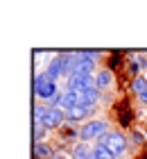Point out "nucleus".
<instances>
[{"mask_svg": "<svg viewBox=\"0 0 147 159\" xmlns=\"http://www.w3.org/2000/svg\"><path fill=\"white\" fill-rule=\"evenodd\" d=\"M34 157L36 159H52L54 155H52V150H50V146L48 143H34Z\"/></svg>", "mask_w": 147, "mask_h": 159, "instance_id": "9", "label": "nucleus"}, {"mask_svg": "<svg viewBox=\"0 0 147 159\" xmlns=\"http://www.w3.org/2000/svg\"><path fill=\"white\" fill-rule=\"evenodd\" d=\"M79 73H84V75H91L93 70H95V61H88V59H84L82 64H79Z\"/></svg>", "mask_w": 147, "mask_h": 159, "instance_id": "15", "label": "nucleus"}, {"mask_svg": "<svg viewBox=\"0 0 147 159\" xmlns=\"http://www.w3.org/2000/svg\"><path fill=\"white\" fill-rule=\"evenodd\" d=\"M93 155V150L86 146V143H77L75 150H72V159H88Z\"/></svg>", "mask_w": 147, "mask_h": 159, "instance_id": "10", "label": "nucleus"}, {"mask_svg": "<svg viewBox=\"0 0 147 159\" xmlns=\"http://www.w3.org/2000/svg\"><path fill=\"white\" fill-rule=\"evenodd\" d=\"M45 75H48L50 82H57V80L63 75V57H54V59L50 61V66H48V70H45Z\"/></svg>", "mask_w": 147, "mask_h": 159, "instance_id": "6", "label": "nucleus"}, {"mask_svg": "<svg viewBox=\"0 0 147 159\" xmlns=\"http://www.w3.org/2000/svg\"><path fill=\"white\" fill-rule=\"evenodd\" d=\"M131 91L138 93V96H143V93L147 91V80L145 77H136L134 82H131Z\"/></svg>", "mask_w": 147, "mask_h": 159, "instance_id": "13", "label": "nucleus"}, {"mask_svg": "<svg viewBox=\"0 0 147 159\" xmlns=\"http://www.w3.org/2000/svg\"><path fill=\"white\" fill-rule=\"evenodd\" d=\"M95 57H97V50H82V59L95 61Z\"/></svg>", "mask_w": 147, "mask_h": 159, "instance_id": "17", "label": "nucleus"}, {"mask_svg": "<svg viewBox=\"0 0 147 159\" xmlns=\"http://www.w3.org/2000/svg\"><path fill=\"white\" fill-rule=\"evenodd\" d=\"M77 105H79V93L77 91H66L61 96V105L59 107L68 111V109H72V107H77Z\"/></svg>", "mask_w": 147, "mask_h": 159, "instance_id": "8", "label": "nucleus"}, {"mask_svg": "<svg viewBox=\"0 0 147 159\" xmlns=\"http://www.w3.org/2000/svg\"><path fill=\"white\" fill-rule=\"evenodd\" d=\"M131 141H134V143H141V141H143V134H141V132H131Z\"/></svg>", "mask_w": 147, "mask_h": 159, "instance_id": "18", "label": "nucleus"}, {"mask_svg": "<svg viewBox=\"0 0 147 159\" xmlns=\"http://www.w3.org/2000/svg\"><path fill=\"white\" fill-rule=\"evenodd\" d=\"M95 111V105H77V107H72V109L66 111V118L68 120H84L88 114H93Z\"/></svg>", "mask_w": 147, "mask_h": 159, "instance_id": "4", "label": "nucleus"}, {"mask_svg": "<svg viewBox=\"0 0 147 159\" xmlns=\"http://www.w3.org/2000/svg\"><path fill=\"white\" fill-rule=\"evenodd\" d=\"M95 82H97V89H106V86L113 82L111 70H100V73H97V77H95Z\"/></svg>", "mask_w": 147, "mask_h": 159, "instance_id": "11", "label": "nucleus"}, {"mask_svg": "<svg viewBox=\"0 0 147 159\" xmlns=\"http://www.w3.org/2000/svg\"><path fill=\"white\" fill-rule=\"evenodd\" d=\"M52 159H68V157H66V155H54Z\"/></svg>", "mask_w": 147, "mask_h": 159, "instance_id": "20", "label": "nucleus"}, {"mask_svg": "<svg viewBox=\"0 0 147 159\" xmlns=\"http://www.w3.org/2000/svg\"><path fill=\"white\" fill-rule=\"evenodd\" d=\"M61 120H63V109L61 107H48V114H45L43 125L45 127H57V125H61Z\"/></svg>", "mask_w": 147, "mask_h": 159, "instance_id": "5", "label": "nucleus"}, {"mask_svg": "<svg viewBox=\"0 0 147 159\" xmlns=\"http://www.w3.org/2000/svg\"><path fill=\"white\" fill-rule=\"evenodd\" d=\"M57 93H59L57 91V82H50L45 73H41V75L34 77V96H39V98H43V100L50 102Z\"/></svg>", "mask_w": 147, "mask_h": 159, "instance_id": "1", "label": "nucleus"}, {"mask_svg": "<svg viewBox=\"0 0 147 159\" xmlns=\"http://www.w3.org/2000/svg\"><path fill=\"white\" fill-rule=\"evenodd\" d=\"M45 139V125H36L34 127V143H41Z\"/></svg>", "mask_w": 147, "mask_h": 159, "instance_id": "16", "label": "nucleus"}, {"mask_svg": "<svg viewBox=\"0 0 147 159\" xmlns=\"http://www.w3.org/2000/svg\"><path fill=\"white\" fill-rule=\"evenodd\" d=\"M93 155L97 157V159H115V155H113L106 146H102V143H97V146L93 148Z\"/></svg>", "mask_w": 147, "mask_h": 159, "instance_id": "12", "label": "nucleus"}, {"mask_svg": "<svg viewBox=\"0 0 147 159\" xmlns=\"http://www.w3.org/2000/svg\"><path fill=\"white\" fill-rule=\"evenodd\" d=\"M45 114H48L45 107H34V127H36V125H43V120H45Z\"/></svg>", "mask_w": 147, "mask_h": 159, "instance_id": "14", "label": "nucleus"}, {"mask_svg": "<svg viewBox=\"0 0 147 159\" xmlns=\"http://www.w3.org/2000/svg\"><path fill=\"white\" fill-rule=\"evenodd\" d=\"M141 100H143V102L147 105V91H145V93H143V96H141Z\"/></svg>", "mask_w": 147, "mask_h": 159, "instance_id": "19", "label": "nucleus"}, {"mask_svg": "<svg viewBox=\"0 0 147 159\" xmlns=\"http://www.w3.org/2000/svg\"><path fill=\"white\" fill-rule=\"evenodd\" d=\"M97 98H100L97 84L88 86V89H84V91H79V105H95V102H97Z\"/></svg>", "mask_w": 147, "mask_h": 159, "instance_id": "7", "label": "nucleus"}, {"mask_svg": "<svg viewBox=\"0 0 147 159\" xmlns=\"http://www.w3.org/2000/svg\"><path fill=\"white\" fill-rule=\"evenodd\" d=\"M104 129H106V123L104 120H91V123H86V125H82L79 136H82L84 141L100 139V136H104Z\"/></svg>", "mask_w": 147, "mask_h": 159, "instance_id": "3", "label": "nucleus"}, {"mask_svg": "<svg viewBox=\"0 0 147 159\" xmlns=\"http://www.w3.org/2000/svg\"><path fill=\"white\" fill-rule=\"evenodd\" d=\"M97 141L102 143V146H106L115 157L122 155L124 150H127V139H124L122 134H118V132H109V134H104V136H100Z\"/></svg>", "mask_w": 147, "mask_h": 159, "instance_id": "2", "label": "nucleus"}, {"mask_svg": "<svg viewBox=\"0 0 147 159\" xmlns=\"http://www.w3.org/2000/svg\"><path fill=\"white\" fill-rule=\"evenodd\" d=\"M88 159H97V157H95V155H91V157H88Z\"/></svg>", "mask_w": 147, "mask_h": 159, "instance_id": "21", "label": "nucleus"}]
</instances>
